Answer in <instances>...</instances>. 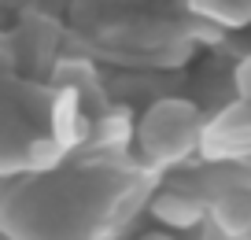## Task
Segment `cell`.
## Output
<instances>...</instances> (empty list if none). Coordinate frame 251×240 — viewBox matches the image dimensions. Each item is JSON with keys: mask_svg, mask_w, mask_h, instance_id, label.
<instances>
[{"mask_svg": "<svg viewBox=\"0 0 251 240\" xmlns=\"http://www.w3.org/2000/svg\"><path fill=\"white\" fill-rule=\"evenodd\" d=\"M137 144L151 163H181L200 144V107L181 96L155 100L137 122Z\"/></svg>", "mask_w": 251, "mask_h": 240, "instance_id": "6da1fadb", "label": "cell"}, {"mask_svg": "<svg viewBox=\"0 0 251 240\" xmlns=\"http://www.w3.org/2000/svg\"><path fill=\"white\" fill-rule=\"evenodd\" d=\"M151 218L166 229H196L207 218V207L188 192H159L151 200Z\"/></svg>", "mask_w": 251, "mask_h": 240, "instance_id": "7a4b0ae2", "label": "cell"}, {"mask_svg": "<svg viewBox=\"0 0 251 240\" xmlns=\"http://www.w3.org/2000/svg\"><path fill=\"white\" fill-rule=\"evenodd\" d=\"M211 218H214V225H218V233L229 237V240L251 237V196L248 192H229V196H222V200H214Z\"/></svg>", "mask_w": 251, "mask_h": 240, "instance_id": "3957f363", "label": "cell"}, {"mask_svg": "<svg viewBox=\"0 0 251 240\" xmlns=\"http://www.w3.org/2000/svg\"><path fill=\"white\" fill-rule=\"evenodd\" d=\"M192 11L214 19L222 26H244L251 23V0H188Z\"/></svg>", "mask_w": 251, "mask_h": 240, "instance_id": "277c9868", "label": "cell"}, {"mask_svg": "<svg viewBox=\"0 0 251 240\" xmlns=\"http://www.w3.org/2000/svg\"><path fill=\"white\" fill-rule=\"evenodd\" d=\"M233 85H236V93H240V100L251 104V52L244 55L240 63H236V70H233Z\"/></svg>", "mask_w": 251, "mask_h": 240, "instance_id": "5b68a950", "label": "cell"}, {"mask_svg": "<svg viewBox=\"0 0 251 240\" xmlns=\"http://www.w3.org/2000/svg\"><path fill=\"white\" fill-rule=\"evenodd\" d=\"M11 67H15V52H11L8 37H4V33H0V74H8Z\"/></svg>", "mask_w": 251, "mask_h": 240, "instance_id": "8992f818", "label": "cell"}, {"mask_svg": "<svg viewBox=\"0 0 251 240\" xmlns=\"http://www.w3.org/2000/svg\"><path fill=\"white\" fill-rule=\"evenodd\" d=\"M137 240H174V237H170L166 229H148V233H141Z\"/></svg>", "mask_w": 251, "mask_h": 240, "instance_id": "52a82bcc", "label": "cell"}, {"mask_svg": "<svg viewBox=\"0 0 251 240\" xmlns=\"http://www.w3.org/2000/svg\"><path fill=\"white\" fill-rule=\"evenodd\" d=\"M0 240H11V237H8V233H4V229H0Z\"/></svg>", "mask_w": 251, "mask_h": 240, "instance_id": "ba28073f", "label": "cell"}]
</instances>
